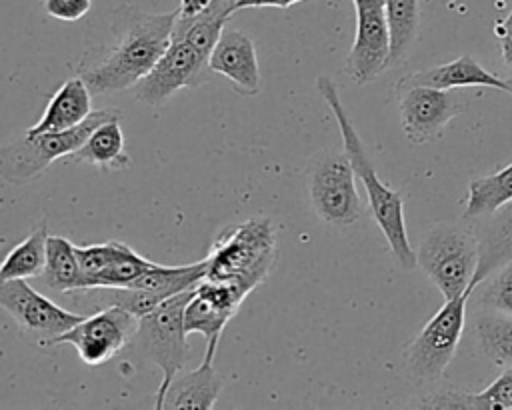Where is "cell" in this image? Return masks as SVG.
I'll use <instances>...</instances> for the list:
<instances>
[{
  "label": "cell",
  "mask_w": 512,
  "mask_h": 410,
  "mask_svg": "<svg viewBox=\"0 0 512 410\" xmlns=\"http://www.w3.org/2000/svg\"><path fill=\"white\" fill-rule=\"evenodd\" d=\"M178 10L166 14L120 6L112 12L110 38L84 52L78 76L92 94H112L136 86L158 62L172 40Z\"/></svg>",
  "instance_id": "obj_1"
},
{
  "label": "cell",
  "mask_w": 512,
  "mask_h": 410,
  "mask_svg": "<svg viewBox=\"0 0 512 410\" xmlns=\"http://www.w3.org/2000/svg\"><path fill=\"white\" fill-rule=\"evenodd\" d=\"M316 88H318L320 96L328 102V106L338 122L342 142H344V152L348 154L356 176L360 178V182L366 188L372 216H374L378 228L382 230L384 238L388 240V246H390L394 258L398 260L400 268H404V270L416 268L418 262H416V252H414V248L408 240V232H406L402 196L378 178V174L366 154V146L360 140L346 108L342 106L336 82L330 76H320L316 80Z\"/></svg>",
  "instance_id": "obj_2"
},
{
  "label": "cell",
  "mask_w": 512,
  "mask_h": 410,
  "mask_svg": "<svg viewBox=\"0 0 512 410\" xmlns=\"http://www.w3.org/2000/svg\"><path fill=\"white\" fill-rule=\"evenodd\" d=\"M276 226L270 218H248L220 230L206 256V278L230 282L248 294L260 286L276 262Z\"/></svg>",
  "instance_id": "obj_3"
},
{
  "label": "cell",
  "mask_w": 512,
  "mask_h": 410,
  "mask_svg": "<svg viewBox=\"0 0 512 410\" xmlns=\"http://www.w3.org/2000/svg\"><path fill=\"white\" fill-rule=\"evenodd\" d=\"M194 288L170 296L152 312L144 314L138 322V330L130 340L134 356L154 362L162 370V382L156 392L154 408H162L166 390L178 376L186 362V326L184 310Z\"/></svg>",
  "instance_id": "obj_4"
},
{
  "label": "cell",
  "mask_w": 512,
  "mask_h": 410,
  "mask_svg": "<svg viewBox=\"0 0 512 410\" xmlns=\"http://www.w3.org/2000/svg\"><path fill=\"white\" fill-rule=\"evenodd\" d=\"M472 292L474 288L470 286L462 294L448 298L404 348V372L412 384L430 386L444 376L460 344L466 322V304Z\"/></svg>",
  "instance_id": "obj_5"
},
{
  "label": "cell",
  "mask_w": 512,
  "mask_h": 410,
  "mask_svg": "<svg viewBox=\"0 0 512 410\" xmlns=\"http://www.w3.org/2000/svg\"><path fill=\"white\" fill-rule=\"evenodd\" d=\"M114 116H120L116 108H100L70 130L44 132L36 136L24 134L0 150L2 178L10 184H28L30 180L42 176L52 162L76 152L98 124Z\"/></svg>",
  "instance_id": "obj_6"
},
{
  "label": "cell",
  "mask_w": 512,
  "mask_h": 410,
  "mask_svg": "<svg viewBox=\"0 0 512 410\" xmlns=\"http://www.w3.org/2000/svg\"><path fill=\"white\" fill-rule=\"evenodd\" d=\"M416 262L444 300L454 298L472 286L478 268V238L474 230L446 222L436 224L420 240Z\"/></svg>",
  "instance_id": "obj_7"
},
{
  "label": "cell",
  "mask_w": 512,
  "mask_h": 410,
  "mask_svg": "<svg viewBox=\"0 0 512 410\" xmlns=\"http://www.w3.org/2000/svg\"><path fill=\"white\" fill-rule=\"evenodd\" d=\"M140 318L120 306H104L56 336L50 344H72L78 358L88 366H98L124 350L138 330Z\"/></svg>",
  "instance_id": "obj_8"
},
{
  "label": "cell",
  "mask_w": 512,
  "mask_h": 410,
  "mask_svg": "<svg viewBox=\"0 0 512 410\" xmlns=\"http://www.w3.org/2000/svg\"><path fill=\"white\" fill-rule=\"evenodd\" d=\"M354 168L346 152L322 156L310 176V200L314 212L328 224L350 226L362 214L354 184Z\"/></svg>",
  "instance_id": "obj_9"
},
{
  "label": "cell",
  "mask_w": 512,
  "mask_h": 410,
  "mask_svg": "<svg viewBox=\"0 0 512 410\" xmlns=\"http://www.w3.org/2000/svg\"><path fill=\"white\" fill-rule=\"evenodd\" d=\"M208 60L188 42L172 38L164 54L134 86V96L150 108L166 104L180 88H196L208 78Z\"/></svg>",
  "instance_id": "obj_10"
},
{
  "label": "cell",
  "mask_w": 512,
  "mask_h": 410,
  "mask_svg": "<svg viewBox=\"0 0 512 410\" xmlns=\"http://www.w3.org/2000/svg\"><path fill=\"white\" fill-rule=\"evenodd\" d=\"M0 306L16 324L34 334L40 344H50L56 336L76 326L84 314L70 312L34 290L26 278L0 280Z\"/></svg>",
  "instance_id": "obj_11"
},
{
  "label": "cell",
  "mask_w": 512,
  "mask_h": 410,
  "mask_svg": "<svg viewBox=\"0 0 512 410\" xmlns=\"http://www.w3.org/2000/svg\"><path fill=\"white\" fill-rule=\"evenodd\" d=\"M402 132L412 144L434 142L452 118L462 114L466 100L456 90L430 86L396 88Z\"/></svg>",
  "instance_id": "obj_12"
},
{
  "label": "cell",
  "mask_w": 512,
  "mask_h": 410,
  "mask_svg": "<svg viewBox=\"0 0 512 410\" xmlns=\"http://www.w3.org/2000/svg\"><path fill=\"white\" fill-rule=\"evenodd\" d=\"M248 292L230 282L200 280L184 310L186 332H198L206 342H220L222 330L236 314Z\"/></svg>",
  "instance_id": "obj_13"
},
{
  "label": "cell",
  "mask_w": 512,
  "mask_h": 410,
  "mask_svg": "<svg viewBox=\"0 0 512 410\" xmlns=\"http://www.w3.org/2000/svg\"><path fill=\"white\" fill-rule=\"evenodd\" d=\"M390 68V30L384 8L356 10V34L346 56V74L368 84Z\"/></svg>",
  "instance_id": "obj_14"
},
{
  "label": "cell",
  "mask_w": 512,
  "mask_h": 410,
  "mask_svg": "<svg viewBox=\"0 0 512 410\" xmlns=\"http://www.w3.org/2000/svg\"><path fill=\"white\" fill-rule=\"evenodd\" d=\"M210 72L226 76L234 90L244 96H254L260 90V70L252 38L234 28H224L210 60Z\"/></svg>",
  "instance_id": "obj_15"
},
{
  "label": "cell",
  "mask_w": 512,
  "mask_h": 410,
  "mask_svg": "<svg viewBox=\"0 0 512 410\" xmlns=\"http://www.w3.org/2000/svg\"><path fill=\"white\" fill-rule=\"evenodd\" d=\"M476 220L478 224L474 226V234L478 238V268L472 278L474 288L512 260V200Z\"/></svg>",
  "instance_id": "obj_16"
},
{
  "label": "cell",
  "mask_w": 512,
  "mask_h": 410,
  "mask_svg": "<svg viewBox=\"0 0 512 410\" xmlns=\"http://www.w3.org/2000/svg\"><path fill=\"white\" fill-rule=\"evenodd\" d=\"M404 86H430V88H442V90L482 86V88H496V90L508 92V84L504 78H498L496 74L488 72L478 60H474L468 54L458 56L452 62L402 76L396 82V88H404Z\"/></svg>",
  "instance_id": "obj_17"
},
{
  "label": "cell",
  "mask_w": 512,
  "mask_h": 410,
  "mask_svg": "<svg viewBox=\"0 0 512 410\" xmlns=\"http://www.w3.org/2000/svg\"><path fill=\"white\" fill-rule=\"evenodd\" d=\"M218 342H208L202 364L188 374L176 376L166 390L162 408H212L222 390V376L214 368Z\"/></svg>",
  "instance_id": "obj_18"
},
{
  "label": "cell",
  "mask_w": 512,
  "mask_h": 410,
  "mask_svg": "<svg viewBox=\"0 0 512 410\" xmlns=\"http://www.w3.org/2000/svg\"><path fill=\"white\" fill-rule=\"evenodd\" d=\"M92 90L82 76L66 80L46 104L40 120L24 134L36 136L44 132H62L82 124L92 114Z\"/></svg>",
  "instance_id": "obj_19"
},
{
  "label": "cell",
  "mask_w": 512,
  "mask_h": 410,
  "mask_svg": "<svg viewBox=\"0 0 512 410\" xmlns=\"http://www.w3.org/2000/svg\"><path fill=\"white\" fill-rule=\"evenodd\" d=\"M422 408H458V410H512V368L484 390L470 392L460 386H442L418 402Z\"/></svg>",
  "instance_id": "obj_20"
},
{
  "label": "cell",
  "mask_w": 512,
  "mask_h": 410,
  "mask_svg": "<svg viewBox=\"0 0 512 410\" xmlns=\"http://www.w3.org/2000/svg\"><path fill=\"white\" fill-rule=\"evenodd\" d=\"M234 4L236 0H214L196 14L176 16L172 38L188 42L202 58L210 60V54L224 32V24L236 12Z\"/></svg>",
  "instance_id": "obj_21"
},
{
  "label": "cell",
  "mask_w": 512,
  "mask_h": 410,
  "mask_svg": "<svg viewBox=\"0 0 512 410\" xmlns=\"http://www.w3.org/2000/svg\"><path fill=\"white\" fill-rule=\"evenodd\" d=\"M64 160L90 164L100 170H126L132 160L126 152V142L120 128V116H114L98 124L88 136V140Z\"/></svg>",
  "instance_id": "obj_22"
},
{
  "label": "cell",
  "mask_w": 512,
  "mask_h": 410,
  "mask_svg": "<svg viewBox=\"0 0 512 410\" xmlns=\"http://www.w3.org/2000/svg\"><path fill=\"white\" fill-rule=\"evenodd\" d=\"M78 246H74L64 236H48L46 246V266L42 272V280L46 286L58 292H76L82 290V270L78 262Z\"/></svg>",
  "instance_id": "obj_23"
},
{
  "label": "cell",
  "mask_w": 512,
  "mask_h": 410,
  "mask_svg": "<svg viewBox=\"0 0 512 410\" xmlns=\"http://www.w3.org/2000/svg\"><path fill=\"white\" fill-rule=\"evenodd\" d=\"M48 220H40L38 226L16 244L4 258L0 268V280L12 278H34L42 276L46 266V246H48Z\"/></svg>",
  "instance_id": "obj_24"
},
{
  "label": "cell",
  "mask_w": 512,
  "mask_h": 410,
  "mask_svg": "<svg viewBox=\"0 0 512 410\" xmlns=\"http://www.w3.org/2000/svg\"><path fill=\"white\" fill-rule=\"evenodd\" d=\"M390 30V68L406 62L420 24V0H384Z\"/></svg>",
  "instance_id": "obj_25"
},
{
  "label": "cell",
  "mask_w": 512,
  "mask_h": 410,
  "mask_svg": "<svg viewBox=\"0 0 512 410\" xmlns=\"http://www.w3.org/2000/svg\"><path fill=\"white\" fill-rule=\"evenodd\" d=\"M512 200V162L502 170L468 184L464 218H482Z\"/></svg>",
  "instance_id": "obj_26"
},
{
  "label": "cell",
  "mask_w": 512,
  "mask_h": 410,
  "mask_svg": "<svg viewBox=\"0 0 512 410\" xmlns=\"http://www.w3.org/2000/svg\"><path fill=\"white\" fill-rule=\"evenodd\" d=\"M156 262L144 258L128 244L110 240V256L104 270L98 274L92 288H126L132 286L144 272H148Z\"/></svg>",
  "instance_id": "obj_27"
},
{
  "label": "cell",
  "mask_w": 512,
  "mask_h": 410,
  "mask_svg": "<svg viewBox=\"0 0 512 410\" xmlns=\"http://www.w3.org/2000/svg\"><path fill=\"white\" fill-rule=\"evenodd\" d=\"M484 356L502 368H512V316L484 312L474 322Z\"/></svg>",
  "instance_id": "obj_28"
},
{
  "label": "cell",
  "mask_w": 512,
  "mask_h": 410,
  "mask_svg": "<svg viewBox=\"0 0 512 410\" xmlns=\"http://www.w3.org/2000/svg\"><path fill=\"white\" fill-rule=\"evenodd\" d=\"M478 286H480L478 302L482 308L512 316V260L500 266L494 274H490Z\"/></svg>",
  "instance_id": "obj_29"
},
{
  "label": "cell",
  "mask_w": 512,
  "mask_h": 410,
  "mask_svg": "<svg viewBox=\"0 0 512 410\" xmlns=\"http://www.w3.org/2000/svg\"><path fill=\"white\" fill-rule=\"evenodd\" d=\"M92 0H44L48 16L62 22H76L90 12Z\"/></svg>",
  "instance_id": "obj_30"
},
{
  "label": "cell",
  "mask_w": 512,
  "mask_h": 410,
  "mask_svg": "<svg viewBox=\"0 0 512 410\" xmlns=\"http://www.w3.org/2000/svg\"><path fill=\"white\" fill-rule=\"evenodd\" d=\"M296 2H302V0H236L234 8L236 10H242V8H288Z\"/></svg>",
  "instance_id": "obj_31"
},
{
  "label": "cell",
  "mask_w": 512,
  "mask_h": 410,
  "mask_svg": "<svg viewBox=\"0 0 512 410\" xmlns=\"http://www.w3.org/2000/svg\"><path fill=\"white\" fill-rule=\"evenodd\" d=\"M214 0H180V8H178V16H190L196 14L200 10H204L208 4H212Z\"/></svg>",
  "instance_id": "obj_32"
},
{
  "label": "cell",
  "mask_w": 512,
  "mask_h": 410,
  "mask_svg": "<svg viewBox=\"0 0 512 410\" xmlns=\"http://www.w3.org/2000/svg\"><path fill=\"white\" fill-rule=\"evenodd\" d=\"M500 50H502L504 64L512 70V36H502V40H500Z\"/></svg>",
  "instance_id": "obj_33"
},
{
  "label": "cell",
  "mask_w": 512,
  "mask_h": 410,
  "mask_svg": "<svg viewBox=\"0 0 512 410\" xmlns=\"http://www.w3.org/2000/svg\"><path fill=\"white\" fill-rule=\"evenodd\" d=\"M354 10H368V8H384V0H352Z\"/></svg>",
  "instance_id": "obj_34"
},
{
  "label": "cell",
  "mask_w": 512,
  "mask_h": 410,
  "mask_svg": "<svg viewBox=\"0 0 512 410\" xmlns=\"http://www.w3.org/2000/svg\"><path fill=\"white\" fill-rule=\"evenodd\" d=\"M504 36H512V10H510V14H508V18L504 20Z\"/></svg>",
  "instance_id": "obj_35"
},
{
  "label": "cell",
  "mask_w": 512,
  "mask_h": 410,
  "mask_svg": "<svg viewBox=\"0 0 512 410\" xmlns=\"http://www.w3.org/2000/svg\"><path fill=\"white\" fill-rule=\"evenodd\" d=\"M506 84H508V94H512V78H506Z\"/></svg>",
  "instance_id": "obj_36"
}]
</instances>
